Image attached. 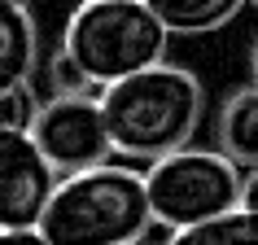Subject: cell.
<instances>
[{
	"instance_id": "1",
	"label": "cell",
	"mask_w": 258,
	"mask_h": 245,
	"mask_svg": "<svg viewBox=\"0 0 258 245\" xmlns=\"http://www.w3.org/2000/svg\"><path fill=\"white\" fill-rule=\"evenodd\" d=\"M202 109L206 92L197 75L184 66H171V62H153V66L101 88V114H105L118 158L153 162L171 149L192 145Z\"/></svg>"
},
{
	"instance_id": "2",
	"label": "cell",
	"mask_w": 258,
	"mask_h": 245,
	"mask_svg": "<svg viewBox=\"0 0 258 245\" xmlns=\"http://www.w3.org/2000/svg\"><path fill=\"white\" fill-rule=\"evenodd\" d=\"M153 228L145 171L96 162L57 175V189L40 215L44 245H136Z\"/></svg>"
},
{
	"instance_id": "3",
	"label": "cell",
	"mask_w": 258,
	"mask_h": 245,
	"mask_svg": "<svg viewBox=\"0 0 258 245\" xmlns=\"http://www.w3.org/2000/svg\"><path fill=\"white\" fill-rule=\"evenodd\" d=\"M171 31L145 0H83L66 18L61 48L88 88H105L136 70L166 62Z\"/></svg>"
},
{
	"instance_id": "4",
	"label": "cell",
	"mask_w": 258,
	"mask_h": 245,
	"mask_svg": "<svg viewBox=\"0 0 258 245\" xmlns=\"http://www.w3.org/2000/svg\"><path fill=\"white\" fill-rule=\"evenodd\" d=\"M241 166L219 149H171L153 158L145 171V193H149L153 228H192L202 219H215L219 210L241 202Z\"/></svg>"
},
{
	"instance_id": "5",
	"label": "cell",
	"mask_w": 258,
	"mask_h": 245,
	"mask_svg": "<svg viewBox=\"0 0 258 245\" xmlns=\"http://www.w3.org/2000/svg\"><path fill=\"white\" fill-rule=\"evenodd\" d=\"M27 132L40 145V153L53 162L57 175H70V171H83V166L114 158L101 96L92 92H53L48 101H40Z\"/></svg>"
},
{
	"instance_id": "6",
	"label": "cell",
	"mask_w": 258,
	"mask_h": 245,
	"mask_svg": "<svg viewBox=\"0 0 258 245\" xmlns=\"http://www.w3.org/2000/svg\"><path fill=\"white\" fill-rule=\"evenodd\" d=\"M53 189L57 171L31 132L0 127V228H40Z\"/></svg>"
},
{
	"instance_id": "7",
	"label": "cell",
	"mask_w": 258,
	"mask_h": 245,
	"mask_svg": "<svg viewBox=\"0 0 258 245\" xmlns=\"http://www.w3.org/2000/svg\"><path fill=\"white\" fill-rule=\"evenodd\" d=\"M40 62V31L27 0H0V92L27 83Z\"/></svg>"
},
{
	"instance_id": "8",
	"label": "cell",
	"mask_w": 258,
	"mask_h": 245,
	"mask_svg": "<svg viewBox=\"0 0 258 245\" xmlns=\"http://www.w3.org/2000/svg\"><path fill=\"white\" fill-rule=\"evenodd\" d=\"M215 140H219V153H228L241 171L258 166V83L236 88L219 105Z\"/></svg>"
},
{
	"instance_id": "9",
	"label": "cell",
	"mask_w": 258,
	"mask_h": 245,
	"mask_svg": "<svg viewBox=\"0 0 258 245\" xmlns=\"http://www.w3.org/2000/svg\"><path fill=\"white\" fill-rule=\"evenodd\" d=\"M171 35H206L245 9V0H145Z\"/></svg>"
},
{
	"instance_id": "10",
	"label": "cell",
	"mask_w": 258,
	"mask_h": 245,
	"mask_svg": "<svg viewBox=\"0 0 258 245\" xmlns=\"http://www.w3.org/2000/svg\"><path fill=\"white\" fill-rule=\"evenodd\" d=\"M171 241L179 245H228V241H249L258 245V210L249 206H228V210H219L215 219H202V223H192V228H179Z\"/></svg>"
},
{
	"instance_id": "11",
	"label": "cell",
	"mask_w": 258,
	"mask_h": 245,
	"mask_svg": "<svg viewBox=\"0 0 258 245\" xmlns=\"http://www.w3.org/2000/svg\"><path fill=\"white\" fill-rule=\"evenodd\" d=\"M35 109H40V96H35V88H31V79L5 88V92H0V127L27 132L31 118H35Z\"/></svg>"
},
{
	"instance_id": "12",
	"label": "cell",
	"mask_w": 258,
	"mask_h": 245,
	"mask_svg": "<svg viewBox=\"0 0 258 245\" xmlns=\"http://www.w3.org/2000/svg\"><path fill=\"white\" fill-rule=\"evenodd\" d=\"M241 206L258 210V166H249V171L241 175Z\"/></svg>"
},
{
	"instance_id": "13",
	"label": "cell",
	"mask_w": 258,
	"mask_h": 245,
	"mask_svg": "<svg viewBox=\"0 0 258 245\" xmlns=\"http://www.w3.org/2000/svg\"><path fill=\"white\" fill-rule=\"evenodd\" d=\"M249 66H254V83H258V40H254V53H249Z\"/></svg>"
}]
</instances>
